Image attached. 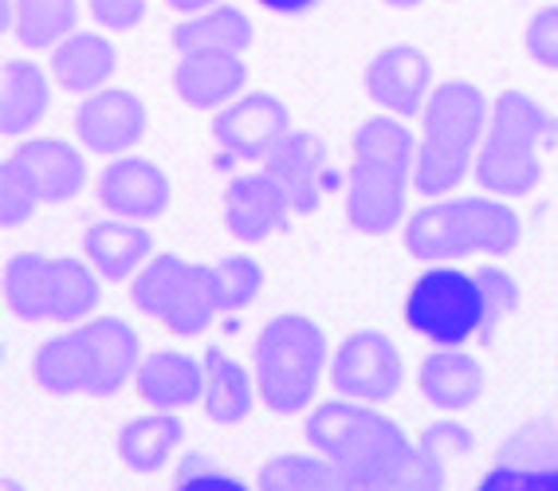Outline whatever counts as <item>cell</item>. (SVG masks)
Segmentation results:
<instances>
[{
  "instance_id": "6da1fadb",
  "label": "cell",
  "mask_w": 558,
  "mask_h": 491,
  "mask_svg": "<svg viewBox=\"0 0 558 491\" xmlns=\"http://www.w3.org/2000/svg\"><path fill=\"white\" fill-rule=\"evenodd\" d=\"M142 339L119 315H90L40 342L32 358L36 385L51 397H114L134 385Z\"/></svg>"
},
{
  "instance_id": "7a4b0ae2",
  "label": "cell",
  "mask_w": 558,
  "mask_h": 491,
  "mask_svg": "<svg viewBox=\"0 0 558 491\" xmlns=\"http://www.w3.org/2000/svg\"><path fill=\"white\" fill-rule=\"evenodd\" d=\"M347 224L359 236H389L409 217V189L417 173V142L409 119L374 114L350 138Z\"/></svg>"
},
{
  "instance_id": "3957f363",
  "label": "cell",
  "mask_w": 558,
  "mask_h": 491,
  "mask_svg": "<svg viewBox=\"0 0 558 491\" xmlns=\"http://www.w3.org/2000/svg\"><path fill=\"white\" fill-rule=\"evenodd\" d=\"M303 441L335 461V468L347 476V488H393L401 464L413 452V441L393 417L342 393L335 402L311 405Z\"/></svg>"
},
{
  "instance_id": "277c9868",
  "label": "cell",
  "mask_w": 558,
  "mask_h": 491,
  "mask_svg": "<svg viewBox=\"0 0 558 491\" xmlns=\"http://www.w3.org/2000/svg\"><path fill=\"white\" fill-rule=\"evenodd\" d=\"M523 241V221L508 197H433L401 224V244L421 263H452L469 256L504 260Z\"/></svg>"
},
{
  "instance_id": "5b68a950",
  "label": "cell",
  "mask_w": 558,
  "mask_h": 491,
  "mask_svg": "<svg viewBox=\"0 0 558 491\" xmlns=\"http://www.w3.org/2000/svg\"><path fill=\"white\" fill-rule=\"evenodd\" d=\"M492 119V99L476 83L449 79L433 87L425 111H421L417 134V173H413V193L425 201L449 197L472 177L476 154L484 146Z\"/></svg>"
},
{
  "instance_id": "8992f818",
  "label": "cell",
  "mask_w": 558,
  "mask_h": 491,
  "mask_svg": "<svg viewBox=\"0 0 558 491\" xmlns=\"http://www.w3.org/2000/svg\"><path fill=\"white\" fill-rule=\"evenodd\" d=\"M558 146V114L523 90H504L492 99L484 146L472 165V181L492 197H527L543 181V154Z\"/></svg>"
},
{
  "instance_id": "52a82bcc",
  "label": "cell",
  "mask_w": 558,
  "mask_h": 491,
  "mask_svg": "<svg viewBox=\"0 0 558 491\" xmlns=\"http://www.w3.org/2000/svg\"><path fill=\"white\" fill-rule=\"evenodd\" d=\"M330 370L327 334L315 319L283 311L259 327L252 342V373H256L259 405L276 417H295L315 405L323 373Z\"/></svg>"
},
{
  "instance_id": "ba28073f",
  "label": "cell",
  "mask_w": 558,
  "mask_h": 491,
  "mask_svg": "<svg viewBox=\"0 0 558 491\" xmlns=\"http://www.w3.org/2000/svg\"><path fill=\"white\" fill-rule=\"evenodd\" d=\"M102 275L87 256L21 251L4 263V307L21 322H75L99 315Z\"/></svg>"
},
{
  "instance_id": "9c48e42d",
  "label": "cell",
  "mask_w": 558,
  "mask_h": 491,
  "mask_svg": "<svg viewBox=\"0 0 558 491\" xmlns=\"http://www.w3.org/2000/svg\"><path fill=\"white\" fill-rule=\"evenodd\" d=\"M130 299L146 319L178 339L205 334L225 311L213 263H190L173 251H158L146 260V268L130 280Z\"/></svg>"
},
{
  "instance_id": "30bf717a",
  "label": "cell",
  "mask_w": 558,
  "mask_h": 491,
  "mask_svg": "<svg viewBox=\"0 0 558 491\" xmlns=\"http://www.w3.org/2000/svg\"><path fill=\"white\" fill-rule=\"evenodd\" d=\"M484 287L476 271L429 263L405 295L401 322L433 346H464L484 334Z\"/></svg>"
},
{
  "instance_id": "8fae6325",
  "label": "cell",
  "mask_w": 558,
  "mask_h": 491,
  "mask_svg": "<svg viewBox=\"0 0 558 491\" xmlns=\"http://www.w3.org/2000/svg\"><path fill=\"white\" fill-rule=\"evenodd\" d=\"M405 381V358L398 342L381 331H354L330 354V385L342 397L381 405L401 390Z\"/></svg>"
},
{
  "instance_id": "7c38bea8",
  "label": "cell",
  "mask_w": 558,
  "mask_h": 491,
  "mask_svg": "<svg viewBox=\"0 0 558 491\" xmlns=\"http://www.w3.org/2000/svg\"><path fill=\"white\" fill-rule=\"evenodd\" d=\"M288 131H291L288 102L268 95V90L236 95L229 107H220L213 114V142H217L220 150V165H232V161H264L283 142Z\"/></svg>"
},
{
  "instance_id": "4fadbf2b",
  "label": "cell",
  "mask_w": 558,
  "mask_h": 491,
  "mask_svg": "<svg viewBox=\"0 0 558 491\" xmlns=\"http://www.w3.org/2000/svg\"><path fill=\"white\" fill-rule=\"evenodd\" d=\"M484 491H558V421H523L499 444L496 464L480 476Z\"/></svg>"
},
{
  "instance_id": "5bb4252c",
  "label": "cell",
  "mask_w": 558,
  "mask_h": 491,
  "mask_svg": "<svg viewBox=\"0 0 558 491\" xmlns=\"http://www.w3.org/2000/svg\"><path fill=\"white\" fill-rule=\"evenodd\" d=\"M259 165L271 173V181L283 189V197H288L295 212H315L323 205V197L342 185V173L335 170L327 146L315 134L295 131V126L283 134V142Z\"/></svg>"
},
{
  "instance_id": "9a60e30c",
  "label": "cell",
  "mask_w": 558,
  "mask_h": 491,
  "mask_svg": "<svg viewBox=\"0 0 558 491\" xmlns=\"http://www.w3.org/2000/svg\"><path fill=\"white\" fill-rule=\"evenodd\" d=\"M146 102L126 87H102L83 95L80 111H75V138L87 154H107L119 158L130 154L146 138Z\"/></svg>"
},
{
  "instance_id": "2e32d148",
  "label": "cell",
  "mask_w": 558,
  "mask_h": 491,
  "mask_svg": "<svg viewBox=\"0 0 558 491\" xmlns=\"http://www.w3.org/2000/svg\"><path fill=\"white\" fill-rule=\"evenodd\" d=\"M433 63L425 51L409 44H389L366 63V95L369 102L398 119H421L433 95Z\"/></svg>"
},
{
  "instance_id": "e0dca14e",
  "label": "cell",
  "mask_w": 558,
  "mask_h": 491,
  "mask_svg": "<svg viewBox=\"0 0 558 491\" xmlns=\"http://www.w3.org/2000/svg\"><path fill=\"white\" fill-rule=\"evenodd\" d=\"M95 197L110 217H126V221L150 224L161 212L170 209L173 185L161 165L150 158H134V154H119L107 170L95 181Z\"/></svg>"
},
{
  "instance_id": "ac0fdd59",
  "label": "cell",
  "mask_w": 558,
  "mask_h": 491,
  "mask_svg": "<svg viewBox=\"0 0 558 491\" xmlns=\"http://www.w3.org/2000/svg\"><path fill=\"white\" fill-rule=\"evenodd\" d=\"M291 201L283 197L271 173L259 165L256 173H240L229 181L225 189V209H220V221L225 232L240 244H259L283 232L291 224Z\"/></svg>"
},
{
  "instance_id": "d6986e66",
  "label": "cell",
  "mask_w": 558,
  "mask_h": 491,
  "mask_svg": "<svg viewBox=\"0 0 558 491\" xmlns=\"http://www.w3.org/2000/svg\"><path fill=\"white\" fill-rule=\"evenodd\" d=\"M244 87H248V63L240 51H181L173 67V90L193 111L217 114L236 95H244Z\"/></svg>"
},
{
  "instance_id": "ffe728a7",
  "label": "cell",
  "mask_w": 558,
  "mask_h": 491,
  "mask_svg": "<svg viewBox=\"0 0 558 491\" xmlns=\"http://www.w3.org/2000/svg\"><path fill=\"white\" fill-rule=\"evenodd\" d=\"M9 161L32 181L44 205H63L87 189V158L63 138H21Z\"/></svg>"
},
{
  "instance_id": "44dd1931",
  "label": "cell",
  "mask_w": 558,
  "mask_h": 491,
  "mask_svg": "<svg viewBox=\"0 0 558 491\" xmlns=\"http://www.w3.org/2000/svg\"><path fill=\"white\" fill-rule=\"evenodd\" d=\"M134 393L146 409H190L205 393V361L185 351H154L134 373Z\"/></svg>"
},
{
  "instance_id": "7402d4cb",
  "label": "cell",
  "mask_w": 558,
  "mask_h": 491,
  "mask_svg": "<svg viewBox=\"0 0 558 491\" xmlns=\"http://www.w3.org/2000/svg\"><path fill=\"white\" fill-rule=\"evenodd\" d=\"M83 256L95 263V271L107 283H126L154 256V236L142 221L110 217V221L87 224V232H83Z\"/></svg>"
},
{
  "instance_id": "603a6c76",
  "label": "cell",
  "mask_w": 558,
  "mask_h": 491,
  "mask_svg": "<svg viewBox=\"0 0 558 491\" xmlns=\"http://www.w3.org/2000/svg\"><path fill=\"white\" fill-rule=\"evenodd\" d=\"M417 390L437 413H464L484 397V366L464 346H437L421 361Z\"/></svg>"
},
{
  "instance_id": "cb8c5ba5",
  "label": "cell",
  "mask_w": 558,
  "mask_h": 491,
  "mask_svg": "<svg viewBox=\"0 0 558 491\" xmlns=\"http://www.w3.org/2000/svg\"><path fill=\"white\" fill-rule=\"evenodd\" d=\"M51 79L63 90L75 95H90V90L110 87L114 71H119V51L107 36L99 32H71L68 40H60L51 48Z\"/></svg>"
},
{
  "instance_id": "d4e9b609",
  "label": "cell",
  "mask_w": 558,
  "mask_h": 491,
  "mask_svg": "<svg viewBox=\"0 0 558 491\" xmlns=\"http://www.w3.org/2000/svg\"><path fill=\"white\" fill-rule=\"evenodd\" d=\"M205 393H201V409L217 425H244L252 405H256V373H248L232 358L225 346H205Z\"/></svg>"
},
{
  "instance_id": "484cf974",
  "label": "cell",
  "mask_w": 558,
  "mask_h": 491,
  "mask_svg": "<svg viewBox=\"0 0 558 491\" xmlns=\"http://www.w3.org/2000/svg\"><path fill=\"white\" fill-rule=\"evenodd\" d=\"M185 441V421L173 409H146L142 417H130L119 429V461L138 476L170 468Z\"/></svg>"
},
{
  "instance_id": "4316f807",
  "label": "cell",
  "mask_w": 558,
  "mask_h": 491,
  "mask_svg": "<svg viewBox=\"0 0 558 491\" xmlns=\"http://www.w3.org/2000/svg\"><path fill=\"white\" fill-rule=\"evenodd\" d=\"M51 107L48 71L32 60H9L0 71V131L9 138H24L44 122Z\"/></svg>"
},
{
  "instance_id": "83f0119b",
  "label": "cell",
  "mask_w": 558,
  "mask_h": 491,
  "mask_svg": "<svg viewBox=\"0 0 558 491\" xmlns=\"http://www.w3.org/2000/svg\"><path fill=\"white\" fill-rule=\"evenodd\" d=\"M173 48L178 51H244L256 40V28H252L248 12L236 9V4H213L205 12H193L173 28Z\"/></svg>"
},
{
  "instance_id": "f1b7e54d",
  "label": "cell",
  "mask_w": 558,
  "mask_h": 491,
  "mask_svg": "<svg viewBox=\"0 0 558 491\" xmlns=\"http://www.w3.org/2000/svg\"><path fill=\"white\" fill-rule=\"evenodd\" d=\"M80 28V0H12V32L32 51L56 48Z\"/></svg>"
},
{
  "instance_id": "f546056e",
  "label": "cell",
  "mask_w": 558,
  "mask_h": 491,
  "mask_svg": "<svg viewBox=\"0 0 558 491\" xmlns=\"http://www.w3.org/2000/svg\"><path fill=\"white\" fill-rule=\"evenodd\" d=\"M259 488L268 491H327L347 488V476L323 452H279L259 468Z\"/></svg>"
},
{
  "instance_id": "4dcf8cb0",
  "label": "cell",
  "mask_w": 558,
  "mask_h": 491,
  "mask_svg": "<svg viewBox=\"0 0 558 491\" xmlns=\"http://www.w3.org/2000/svg\"><path fill=\"white\" fill-rule=\"evenodd\" d=\"M213 271H217L220 307H225V315H240L244 307H252V303L259 299V291H264V268H259L252 256L232 251V256L213 263Z\"/></svg>"
},
{
  "instance_id": "1f68e13d",
  "label": "cell",
  "mask_w": 558,
  "mask_h": 491,
  "mask_svg": "<svg viewBox=\"0 0 558 491\" xmlns=\"http://www.w3.org/2000/svg\"><path fill=\"white\" fill-rule=\"evenodd\" d=\"M476 275H480V287H484V311H488L484 315V334H480V342H492L499 327L519 311L523 291H519V283L511 280L508 271H499V268H476Z\"/></svg>"
},
{
  "instance_id": "d6a6232c",
  "label": "cell",
  "mask_w": 558,
  "mask_h": 491,
  "mask_svg": "<svg viewBox=\"0 0 558 491\" xmlns=\"http://www.w3.org/2000/svg\"><path fill=\"white\" fill-rule=\"evenodd\" d=\"M40 205L44 201L40 193L32 189V181L12 161H4V170H0V224L4 229H21Z\"/></svg>"
},
{
  "instance_id": "836d02e7",
  "label": "cell",
  "mask_w": 558,
  "mask_h": 491,
  "mask_svg": "<svg viewBox=\"0 0 558 491\" xmlns=\"http://www.w3.org/2000/svg\"><path fill=\"white\" fill-rule=\"evenodd\" d=\"M173 488L181 491H197V488H244V480L240 476H232V471H225L217 461H209V456H201V452H190V456H181L178 464V476H173Z\"/></svg>"
},
{
  "instance_id": "e575fe53",
  "label": "cell",
  "mask_w": 558,
  "mask_h": 491,
  "mask_svg": "<svg viewBox=\"0 0 558 491\" xmlns=\"http://www.w3.org/2000/svg\"><path fill=\"white\" fill-rule=\"evenodd\" d=\"M523 40H527V56L538 67L558 71V4H547L531 16Z\"/></svg>"
},
{
  "instance_id": "d590c367",
  "label": "cell",
  "mask_w": 558,
  "mask_h": 491,
  "mask_svg": "<svg viewBox=\"0 0 558 491\" xmlns=\"http://www.w3.org/2000/svg\"><path fill=\"white\" fill-rule=\"evenodd\" d=\"M146 4L150 0H87V9L99 21V28H114V32L138 28L142 16H146Z\"/></svg>"
},
{
  "instance_id": "8d00e7d4",
  "label": "cell",
  "mask_w": 558,
  "mask_h": 491,
  "mask_svg": "<svg viewBox=\"0 0 558 491\" xmlns=\"http://www.w3.org/2000/svg\"><path fill=\"white\" fill-rule=\"evenodd\" d=\"M421 441L437 449L445 461H457V456H469L472 452V432L460 421H433L429 429L421 432Z\"/></svg>"
},
{
  "instance_id": "74e56055",
  "label": "cell",
  "mask_w": 558,
  "mask_h": 491,
  "mask_svg": "<svg viewBox=\"0 0 558 491\" xmlns=\"http://www.w3.org/2000/svg\"><path fill=\"white\" fill-rule=\"evenodd\" d=\"M256 4H264V9L276 12V16H300V12L315 9L319 0H256Z\"/></svg>"
},
{
  "instance_id": "f35d334b",
  "label": "cell",
  "mask_w": 558,
  "mask_h": 491,
  "mask_svg": "<svg viewBox=\"0 0 558 491\" xmlns=\"http://www.w3.org/2000/svg\"><path fill=\"white\" fill-rule=\"evenodd\" d=\"M173 12H181V16H193V12H205L213 9V4H220V0H166Z\"/></svg>"
},
{
  "instance_id": "ab89813d",
  "label": "cell",
  "mask_w": 558,
  "mask_h": 491,
  "mask_svg": "<svg viewBox=\"0 0 558 491\" xmlns=\"http://www.w3.org/2000/svg\"><path fill=\"white\" fill-rule=\"evenodd\" d=\"M381 4H389V9H417L425 0H381Z\"/></svg>"
}]
</instances>
